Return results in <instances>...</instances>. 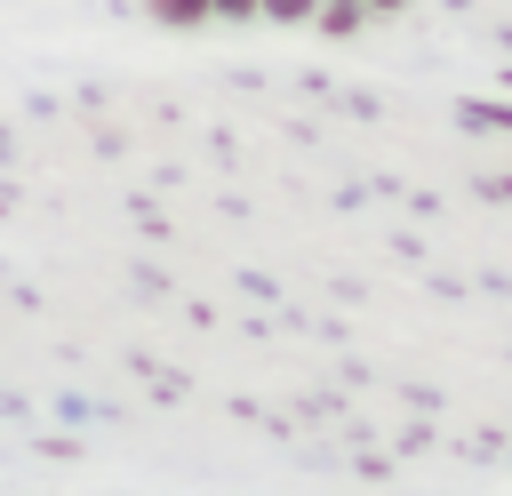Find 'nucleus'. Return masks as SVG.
I'll use <instances>...</instances> for the list:
<instances>
[{
	"label": "nucleus",
	"instance_id": "7ed1b4c3",
	"mask_svg": "<svg viewBox=\"0 0 512 496\" xmlns=\"http://www.w3.org/2000/svg\"><path fill=\"white\" fill-rule=\"evenodd\" d=\"M264 16H280V24H296V16H320V0H264Z\"/></svg>",
	"mask_w": 512,
	"mask_h": 496
},
{
	"label": "nucleus",
	"instance_id": "20e7f679",
	"mask_svg": "<svg viewBox=\"0 0 512 496\" xmlns=\"http://www.w3.org/2000/svg\"><path fill=\"white\" fill-rule=\"evenodd\" d=\"M216 16H232V24H256V16H264V0H216Z\"/></svg>",
	"mask_w": 512,
	"mask_h": 496
},
{
	"label": "nucleus",
	"instance_id": "f257e3e1",
	"mask_svg": "<svg viewBox=\"0 0 512 496\" xmlns=\"http://www.w3.org/2000/svg\"><path fill=\"white\" fill-rule=\"evenodd\" d=\"M144 8H152V24H168V32H192V24L216 16V0H144Z\"/></svg>",
	"mask_w": 512,
	"mask_h": 496
},
{
	"label": "nucleus",
	"instance_id": "39448f33",
	"mask_svg": "<svg viewBox=\"0 0 512 496\" xmlns=\"http://www.w3.org/2000/svg\"><path fill=\"white\" fill-rule=\"evenodd\" d=\"M360 8H400V0H360Z\"/></svg>",
	"mask_w": 512,
	"mask_h": 496
},
{
	"label": "nucleus",
	"instance_id": "f03ea898",
	"mask_svg": "<svg viewBox=\"0 0 512 496\" xmlns=\"http://www.w3.org/2000/svg\"><path fill=\"white\" fill-rule=\"evenodd\" d=\"M320 24H328V32H352V24H360V0H328Z\"/></svg>",
	"mask_w": 512,
	"mask_h": 496
}]
</instances>
